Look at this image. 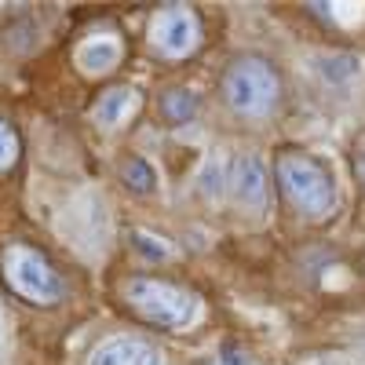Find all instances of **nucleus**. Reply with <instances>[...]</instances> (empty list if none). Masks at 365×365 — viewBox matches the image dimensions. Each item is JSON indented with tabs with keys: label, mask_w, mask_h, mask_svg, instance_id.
Returning a JSON list of instances; mask_svg holds the SVG:
<instances>
[{
	"label": "nucleus",
	"mask_w": 365,
	"mask_h": 365,
	"mask_svg": "<svg viewBox=\"0 0 365 365\" xmlns=\"http://www.w3.org/2000/svg\"><path fill=\"white\" fill-rule=\"evenodd\" d=\"M278 187L299 216H311V220L329 216L332 205H336L332 175L311 154H299V150H285L278 158Z\"/></svg>",
	"instance_id": "1"
},
{
	"label": "nucleus",
	"mask_w": 365,
	"mask_h": 365,
	"mask_svg": "<svg viewBox=\"0 0 365 365\" xmlns=\"http://www.w3.org/2000/svg\"><path fill=\"white\" fill-rule=\"evenodd\" d=\"M223 99L241 117H267L282 99V81L267 58L241 55L223 73Z\"/></svg>",
	"instance_id": "2"
},
{
	"label": "nucleus",
	"mask_w": 365,
	"mask_h": 365,
	"mask_svg": "<svg viewBox=\"0 0 365 365\" xmlns=\"http://www.w3.org/2000/svg\"><path fill=\"white\" fill-rule=\"evenodd\" d=\"M125 299L132 303V311L146 318L158 329H190L197 318V299L194 292L179 289L161 278H128L125 282Z\"/></svg>",
	"instance_id": "3"
},
{
	"label": "nucleus",
	"mask_w": 365,
	"mask_h": 365,
	"mask_svg": "<svg viewBox=\"0 0 365 365\" xmlns=\"http://www.w3.org/2000/svg\"><path fill=\"white\" fill-rule=\"evenodd\" d=\"M0 270H4V282L11 285V292L34 303V307H55L66 292V282L58 278V270L34 245H8Z\"/></svg>",
	"instance_id": "4"
},
{
	"label": "nucleus",
	"mask_w": 365,
	"mask_h": 365,
	"mask_svg": "<svg viewBox=\"0 0 365 365\" xmlns=\"http://www.w3.org/2000/svg\"><path fill=\"white\" fill-rule=\"evenodd\" d=\"M150 44L165 58H187L197 44H201V22L194 15V8L187 4H168L150 19Z\"/></svg>",
	"instance_id": "5"
},
{
	"label": "nucleus",
	"mask_w": 365,
	"mask_h": 365,
	"mask_svg": "<svg viewBox=\"0 0 365 365\" xmlns=\"http://www.w3.org/2000/svg\"><path fill=\"white\" fill-rule=\"evenodd\" d=\"M230 190L249 212H263V205H267V165L256 154H241L230 168Z\"/></svg>",
	"instance_id": "6"
},
{
	"label": "nucleus",
	"mask_w": 365,
	"mask_h": 365,
	"mask_svg": "<svg viewBox=\"0 0 365 365\" xmlns=\"http://www.w3.org/2000/svg\"><path fill=\"white\" fill-rule=\"evenodd\" d=\"M88 365H161V351L143 336H110L96 347Z\"/></svg>",
	"instance_id": "7"
},
{
	"label": "nucleus",
	"mask_w": 365,
	"mask_h": 365,
	"mask_svg": "<svg viewBox=\"0 0 365 365\" xmlns=\"http://www.w3.org/2000/svg\"><path fill=\"white\" fill-rule=\"evenodd\" d=\"M135 106H139L135 88H110L96 103V117H99L103 128H113V125H120V120H128L135 113Z\"/></svg>",
	"instance_id": "8"
},
{
	"label": "nucleus",
	"mask_w": 365,
	"mask_h": 365,
	"mask_svg": "<svg viewBox=\"0 0 365 365\" xmlns=\"http://www.w3.org/2000/svg\"><path fill=\"white\" fill-rule=\"evenodd\" d=\"M117 58H120V44L113 37H96V41L81 44L77 51V63L84 73H106L117 66Z\"/></svg>",
	"instance_id": "9"
},
{
	"label": "nucleus",
	"mask_w": 365,
	"mask_h": 365,
	"mask_svg": "<svg viewBox=\"0 0 365 365\" xmlns=\"http://www.w3.org/2000/svg\"><path fill=\"white\" fill-rule=\"evenodd\" d=\"M161 113L172 120V125H187V120L197 117V96L190 88H172L161 99Z\"/></svg>",
	"instance_id": "10"
},
{
	"label": "nucleus",
	"mask_w": 365,
	"mask_h": 365,
	"mask_svg": "<svg viewBox=\"0 0 365 365\" xmlns=\"http://www.w3.org/2000/svg\"><path fill=\"white\" fill-rule=\"evenodd\" d=\"M19 154H22V139L15 132L11 120L0 117V172H11L19 165Z\"/></svg>",
	"instance_id": "11"
},
{
	"label": "nucleus",
	"mask_w": 365,
	"mask_h": 365,
	"mask_svg": "<svg viewBox=\"0 0 365 365\" xmlns=\"http://www.w3.org/2000/svg\"><path fill=\"white\" fill-rule=\"evenodd\" d=\"M120 172H125L128 187L139 190V194H150V190H154V182H158V179H154V168H150L146 161H139V158H128Z\"/></svg>",
	"instance_id": "12"
},
{
	"label": "nucleus",
	"mask_w": 365,
	"mask_h": 365,
	"mask_svg": "<svg viewBox=\"0 0 365 365\" xmlns=\"http://www.w3.org/2000/svg\"><path fill=\"white\" fill-rule=\"evenodd\" d=\"M230 175L223 172V161L220 158H212L208 165H205V172H201V190L208 194V197H223V182H227Z\"/></svg>",
	"instance_id": "13"
},
{
	"label": "nucleus",
	"mask_w": 365,
	"mask_h": 365,
	"mask_svg": "<svg viewBox=\"0 0 365 365\" xmlns=\"http://www.w3.org/2000/svg\"><path fill=\"white\" fill-rule=\"evenodd\" d=\"M132 241L139 245V252H146V256H154V259H165V256H172V249L168 245H161V241H150L143 230H135L132 234Z\"/></svg>",
	"instance_id": "14"
},
{
	"label": "nucleus",
	"mask_w": 365,
	"mask_h": 365,
	"mask_svg": "<svg viewBox=\"0 0 365 365\" xmlns=\"http://www.w3.org/2000/svg\"><path fill=\"white\" fill-rule=\"evenodd\" d=\"M354 172H358L361 187H365V146H358V154H354Z\"/></svg>",
	"instance_id": "15"
}]
</instances>
